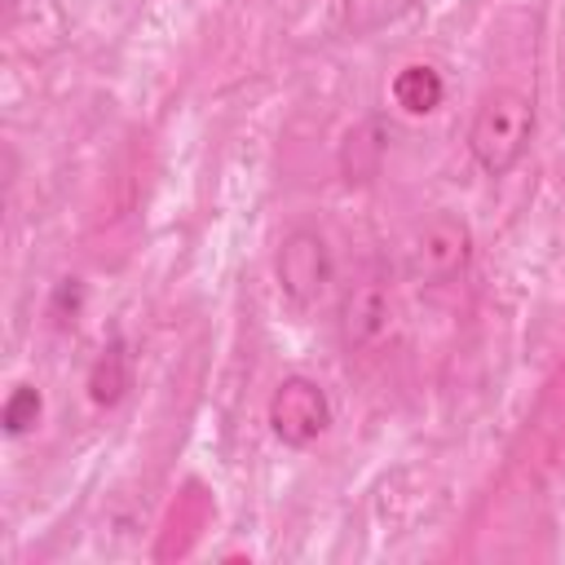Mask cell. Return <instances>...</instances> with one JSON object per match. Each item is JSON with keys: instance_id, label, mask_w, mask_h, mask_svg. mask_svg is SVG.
I'll return each instance as SVG.
<instances>
[{"instance_id": "6da1fadb", "label": "cell", "mask_w": 565, "mask_h": 565, "mask_svg": "<svg viewBox=\"0 0 565 565\" xmlns=\"http://www.w3.org/2000/svg\"><path fill=\"white\" fill-rule=\"evenodd\" d=\"M534 137V102L521 88H494L481 97L468 124V154L486 177H508Z\"/></svg>"}, {"instance_id": "7a4b0ae2", "label": "cell", "mask_w": 565, "mask_h": 565, "mask_svg": "<svg viewBox=\"0 0 565 565\" xmlns=\"http://www.w3.org/2000/svg\"><path fill=\"white\" fill-rule=\"evenodd\" d=\"M468 260H472V230L450 212H433L415 221L411 234L402 238V269L424 287L459 278Z\"/></svg>"}, {"instance_id": "3957f363", "label": "cell", "mask_w": 565, "mask_h": 565, "mask_svg": "<svg viewBox=\"0 0 565 565\" xmlns=\"http://www.w3.org/2000/svg\"><path fill=\"white\" fill-rule=\"evenodd\" d=\"M274 278H278V291L287 296V305H296V309L322 305L335 282V260H331L327 238L305 225L282 234V243L274 252Z\"/></svg>"}, {"instance_id": "277c9868", "label": "cell", "mask_w": 565, "mask_h": 565, "mask_svg": "<svg viewBox=\"0 0 565 565\" xmlns=\"http://www.w3.org/2000/svg\"><path fill=\"white\" fill-rule=\"evenodd\" d=\"M265 419H269V433H274L282 446L305 450V446H313V441L331 428V397H327V388H322L318 380H309V375H282V380L274 384V393H269Z\"/></svg>"}, {"instance_id": "5b68a950", "label": "cell", "mask_w": 565, "mask_h": 565, "mask_svg": "<svg viewBox=\"0 0 565 565\" xmlns=\"http://www.w3.org/2000/svg\"><path fill=\"white\" fill-rule=\"evenodd\" d=\"M393 318H397V305H393V287L384 278L366 274V278H358L340 291L335 327H340V340H344L349 353L375 349L393 331Z\"/></svg>"}, {"instance_id": "8992f818", "label": "cell", "mask_w": 565, "mask_h": 565, "mask_svg": "<svg viewBox=\"0 0 565 565\" xmlns=\"http://www.w3.org/2000/svg\"><path fill=\"white\" fill-rule=\"evenodd\" d=\"M388 154V128L380 119H362L340 141V172L349 185H366L380 177V163Z\"/></svg>"}, {"instance_id": "52a82bcc", "label": "cell", "mask_w": 565, "mask_h": 565, "mask_svg": "<svg viewBox=\"0 0 565 565\" xmlns=\"http://www.w3.org/2000/svg\"><path fill=\"white\" fill-rule=\"evenodd\" d=\"M446 97V79L433 71V66H402L397 79H393V102L406 110V115H428L437 110Z\"/></svg>"}, {"instance_id": "ba28073f", "label": "cell", "mask_w": 565, "mask_h": 565, "mask_svg": "<svg viewBox=\"0 0 565 565\" xmlns=\"http://www.w3.org/2000/svg\"><path fill=\"white\" fill-rule=\"evenodd\" d=\"M128 353H124V344L115 340V344H106L102 353H97V362H93V371H88V397L97 402V406H115L124 393H128Z\"/></svg>"}, {"instance_id": "9c48e42d", "label": "cell", "mask_w": 565, "mask_h": 565, "mask_svg": "<svg viewBox=\"0 0 565 565\" xmlns=\"http://www.w3.org/2000/svg\"><path fill=\"white\" fill-rule=\"evenodd\" d=\"M419 0H344V31L349 35H375L406 18Z\"/></svg>"}, {"instance_id": "30bf717a", "label": "cell", "mask_w": 565, "mask_h": 565, "mask_svg": "<svg viewBox=\"0 0 565 565\" xmlns=\"http://www.w3.org/2000/svg\"><path fill=\"white\" fill-rule=\"evenodd\" d=\"M40 411H44V397H40V388H31V384H18V388L9 393V402H4V411H0V419H4V433H9V437H22V433H31V428L40 424Z\"/></svg>"}]
</instances>
